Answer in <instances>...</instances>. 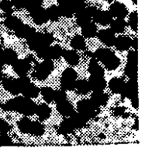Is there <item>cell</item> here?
Here are the masks:
<instances>
[{
    "label": "cell",
    "instance_id": "obj_40",
    "mask_svg": "<svg viewBox=\"0 0 159 159\" xmlns=\"http://www.w3.org/2000/svg\"><path fill=\"white\" fill-rule=\"evenodd\" d=\"M43 2V0H27L25 8L27 9L28 12H32L33 11L36 10L37 8L40 7V5L42 4Z\"/></svg>",
    "mask_w": 159,
    "mask_h": 159
},
{
    "label": "cell",
    "instance_id": "obj_30",
    "mask_svg": "<svg viewBox=\"0 0 159 159\" xmlns=\"http://www.w3.org/2000/svg\"><path fill=\"white\" fill-rule=\"evenodd\" d=\"M22 23H23L20 20V19H19L16 17H14V16H12L11 14L8 15L7 17L4 20L5 26L7 28H9V29L13 30V31H15Z\"/></svg>",
    "mask_w": 159,
    "mask_h": 159
},
{
    "label": "cell",
    "instance_id": "obj_13",
    "mask_svg": "<svg viewBox=\"0 0 159 159\" xmlns=\"http://www.w3.org/2000/svg\"><path fill=\"white\" fill-rule=\"evenodd\" d=\"M90 90L93 91H102L107 86V81L103 76H90L88 81Z\"/></svg>",
    "mask_w": 159,
    "mask_h": 159
},
{
    "label": "cell",
    "instance_id": "obj_35",
    "mask_svg": "<svg viewBox=\"0 0 159 159\" xmlns=\"http://www.w3.org/2000/svg\"><path fill=\"white\" fill-rule=\"evenodd\" d=\"M40 93L41 94L43 100H44L47 103H51L53 101H54V90H53L51 87H42V88L40 90Z\"/></svg>",
    "mask_w": 159,
    "mask_h": 159
},
{
    "label": "cell",
    "instance_id": "obj_57",
    "mask_svg": "<svg viewBox=\"0 0 159 159\" xmlns=\"http://www.w3.org/2000/svg\"><path fill=\"white\" fill-rule=\"evenodd\" d=\"M132 2H133L134 3V4H137V2H138V0H131Z\"/></svg>",
    "mask_w": 159,
    "mask_h": 159
},
{
    "label": "cell",
    "instance_id": "obj_34",
    "mask_svg": "<svg viewBox=\"0 0 159 159\" xmlns=\"http://www.w3.org/2000/svg\"><path fill=\"white\" fill-rule=\"evenodd\" d=\"M75 89H76L78 93L80 94H86L90 91L89 83L85 80H79L76 81Z\"/></svg>",
    "mask_w": 159,
    "mask_h": 159
},
{
    "label": "cell",
    "instance_id": "obj_36",
    "mask_svg": "<svg viewBox=\"0 0 159 159\" xmlns=\"http://www.w3.org/2000/svg\"><path fill=\"white\" fill-rule=\"evenodd\" d=\"M32 121L27 117L21 118L18 123V128L23 133H30Z\"/></svg>",
    "mask_w": 159,
    "mask_h": 159
},
{
    "label": "cell",
    "instance_id": "obj_31",
    "mask_svg": "<svg viewBox=\"0 0 159 159\" xmlns=\"http://www.w3.org/2000/svg\"><path fill=\"white\" fill-rule=\"evenodd\" d=\"M71 46L76 50H84L86 46L85 37L81 35H75L71 41Z\"/></svg>",
    "mask_w": 159,
    "mask_h": 159
},
{
    "label": "cell",
    "instance_id": "obj_21",
    "mask_svg": "<svg viewBox=\"0 0 159 159\" xmlns=\"http://www.w3.org/2000/svg\"><path fill=\"white\" fill-rule=\"evenodd\" d=\"M91 100L96 106L100 107L107 104L108 101V95L103 91H93L91 95Z\"/></svg>",
    "mask_w": 159,
    "mask_h": 159
},
{
    "label": "cell",
    "instance_id": "obj_6",
    "mask_svg": "<svg viewBox=\"0 0 159 159\" xmlns=\"http://www.w3.org/2000/svg\"><path fill=\"white\" fill-rule=\"evenodd\" d=\"M77 73L72 68H67L63 72L61 79V84L63 90H72L75 87L76 81H77Z\"/></svg>",
    "mask_w": 159,
    "mask_h": 159
},
{
    "label": "cell",
    "instance_id": "obj_38",
    "mask_svg": "<svg viewBox=\"0 0 159 159\" xmlns=\"http://www.w3.org/2000/svg\"><path fill=\"white\" fill-rule=\"evenodd\" d=\"M44 127L41 123H39V122H32L30 133L39 137V136L43 135L44 133Z\"/></svg>",
    "mask_w": 159,
    "mask_h": 159
},
{
    "label": "cell",
    "instance_id": "obj_12",
    "mask_svg": "<svg viewBox=\"0 0 159 159\" xmlns=\"http://www.w3.org/2000/svg\"><path fill=\"white\" fill-rule=\"evenodd\" d=\"M110 12L113 17L124 19L127 15V9L126 6L120 2H115L110 6Z\"/></svg>",
    "mask_w": 159,
    "mask_h": 159
},
{
    "label": "cell",
    "instance_id": "obj_48",
    "mask_svg": "<svg viewBox=\"0 0 159 159\" xmlns=\"http://www.w3.org/2000/svg\"><path fill=\"white\" fill-rule=\"evenodd\" d=\"M1 107L3 110L6 111V112H9V111H15L16 106H15V101H14V98L9 100L7 102L2 104Z\"/></svg>",
    "mask_w": 159,
    "mask_h": 159
},
{
    "label": "cell",
    "instance_id": "obj_50",
    "mask_svg": "<svg viewBox=\"0 0 159 159\" xmlns=\"http://www.w3.org/2000/svg\"><path fill=\"white\" fill-rule=\"evenodd\" d=\"M10 126L6 120L0 118V132L1 133H6L10 130Z\"/></svg>",
    "mask_w": 159,
    "mask_h": 159
},
{
    "label": "cell",
    "instance_id": "obj_39",
    "mask_svg": "<svg viewBox=\"0 0 159 159\" xmlns=\"http://www.w3.org/2000/svg\"><path fill=\"white\" fill-rule=\"evenodd\" d=\"M63 51L61 47L58 45L50 46V59H57L61 57L63 54Z\"/></svg>",
    "mask_w": 159,
    "mask_h": 159
},
{
    "label": "cell",
    "instance_id": "obj_8",
    "mask_svg": "<svg viewBox=\"0 0 159 159\" xmlns=\"http://www.w3.org/2000/svg\"><path fill=\"white\" fill-rule=\"evenodd\" d=\"M138 94V79H130V80L124 84L121 94L125 98L131 99Z\"/></svg>",
    "mask_w": 159,
    "mask_h": 159
},
{
    "label": "cell",
    "instance_id": "obj_37",
    "mask_svg": "<svg viewBox=\"0 0 159 159\" xmlns=\"http://www.w3.org/2000/svg\"><path fill=\"white\" fill-rule=\"evenodd\" d=\"M46 12L48 20H51V21H57L59 17H61L60 13H59L58 8H57V6H54V5L46 9Z\"/></svg>",
    "mask_w": 159,
    "mask_h": 159
},
{
    "label": "cell",
    "instance_id": "obj_17",
    "mask_svg": "<svg viewBox=\"0 0 159 159\" xmlns=\"http://www.w3.org/2000/svg\"><path fill=\"white\" fill-rule=\"evenodd\" d=\"M16 35L20 38H25L27 39L30 37L35 34L36 31L34 27L29 26L27 24H23L22 23L20 26H19L15 30Z\"/></svg>",
    "mask_w": 159,
    "mask_h": 159
},
{
    "label": "cell",
    "instance_id": "obj_1",
    "mask_svg": "<svg viewBox=\"0 0 159 159\" xmlns=\"http://www.w3.org/2000/svg\"><path fill=\"white\" fill-rule=\"evenodd\" d=\"M95 58L103 63L106 68L110 70H114L120 64L119 58L108 48H99L94 53Z\"/></svg>",
    "mask_w": 159,
    "mask_h": 159
},
{
    "label": "cell",
    "instance_id": "obj_29",
    "mask_svg": "<svg viewBox=\"0 0 159 159\" xmlns=\"http://www.w3.org/2000/svg\"><path fill=\"white\" fill-rule=\"evenodd\" d=\"M110 24L111 26L110 29L114 33H117V34L124 32L126 26H127L126 21L124 19L121 18H116L115 20H113Z\"/></svg>",
    "mask_w": 159,
    "mask_h": 159
},
{
    "label": "cell",
    "instance_id": "obj_33",
    "mask_svg": "<svg viewBox=\"0 0 159 159\" xmlns=\"http://www.w3.org/2000/svg\"><path fill=\"white\" fill-rule=\"evenodd\" d=\"M74 129H75L73 126V125L71 124V121H70L69 118H65L64 119L63 121L61 123L60 126H59V129H58V132L60 133L64 134H68V133H71L74 131Z\"/></svg>",
    "mask_w": 159,
    "mask_h": 159
},
{
    "label": "cell",
    "instance_id": "obj_11",
    "mask_svg": "<svg viewBox=\"0 0 159 159\" xmlns=\"http://www.w3.org/2000/svg\"><path fill=\"white\" fill-rule=\"evenodd\" d=\"M93 20L96 23H99L101 25H108L113 20V16L109 10H99L97 9L93 17Z\"/></svg>",
    "mask_w": 159,
    "mask_h": 159
},
{
    "label": "cell",
    "instance_id": "obj_2",
    "mask_svg": "<svg viewBox=\"0 0 159 159\" xmlns=\"http://www.w3.org/2000/svg\"><path fill=\"white\" fill-rule=\"evenodd\" d=\"M27 45L31 50L37 51L45 46H49L54 41V38L50 33H37L26 39Z\"/></svg>",
    "mask_w": 159,
    "mask_h": 159
},
{
    "label": "cell",
    "instance_id": "obj_56",
    "mask_svg": "<svg viewBox=\"0 0 159 159\" xmlns=\"http://www.w3.org/2000/svg\"><path fill=\"white\" fill-rule=\"evenodd\" d=\"M2 80V70H0V81Z\"/></svg>",
    "mask_w": 159,
    "mask_h": 159
},
{
    "label": "cell",
    "instance_id": "obj_47",
    "mask_svg": "<svg viewBox=\"0 0 159 159\" xmlns=\"http://www.w3.org/2000/svg\"><path fill=\"white\" fill-rule=\"evenodd\" d=\"M17 83H18V85L20 87V93H21L22 90L29 83H30V80L29 79V77H27L26 76H20L18 79H16Z\"/></svg>",
    "mask_w": 159,
    "mask_h": 159
},
{
    "label": "cell",
    "instance_id": "obj_60",
    "mask_svg": "<svg viewBox=\"0 0 159 159\" xmlns=\"http://www.w3.org/2000/svg\"><path fill=\"white\" fill-rule=\"evenodd\" d=\"M0 51H1V46H0Z\"/></svg>",
    "mask_w": 159,
    "mask_h": 159
},
{
    "label": "cell",
    "instance_id": "obj_41",
    "mask_svg": "<svg viewBox=\"0 0 159 159\" xmlns=\"http://www.w3.org/2000/svg\"><path fill=\"white\" fill-rule=\"evenodd\" d=\"M12 2L9 1V0H2L0 2V9L3 11L4 12H6L7 15L12 13L13 12V9H12Z\"/></svg>",
    "mask_w": 159,
    "mask_h": 159
},
{
    "label": "cell",
    "instance_id": "obj_16",
    "mask_svg": "<svg viewBox=\"0 0 159 159\" xmlns=\"http://www.w3.org/2000/svg\"><path fill=\"white\" fill-rule=\"evenodd\" d=\"M30 15L34 23L37 25L43 24L48 21L46 9L42 7H39L36 10L33 11L32 12H30Z\"/></svg>",
    "mask_w": 159,
    "mask_h": 159
},
{
    "label": "cell",
    "instance_id": "obj_9",
    "mask_svg": "<svg viewBox=\"0 0 159 159\" xmlns=\"http://www.w3.org/2000/svg\"><path fill=\"white\" fill-rule=\"evenodd\" d=\"M30 62L27 59H17L16 62L12 65L14 72L20 76H26L29 70H30Z\"/></svg>",
    "mask_w": 159,
    "mask_h": 159
},
{
    "label": "cell",
    "instance_id": "obj_46",
    "mask_svg": "<svg viewBox=\"0 0 159 159\" xmlns=\"http://www.w3.org/2000/svg\"><path fill=\"white\" fill-rule=\"evenodd\" d=\"M10 145H12V139L6 133L0 134V147L10 146Z\"/></svg>",
    "mask_w": 159,
    "mask_h": 159
},
{
    "label": "cell",
    "instance_id": "obj_43",
    "mask_svg": "<svg viewBox=\"0 0 159 159\" xmlns=\"http://www.w3.org/2000/svg\"><path fill=\"white\" fill-rule=\"evenodd\" d=\"M129 25L133 31H138V16L137 12H133L129 17Z\"/></svg>",
    "mask_w": 159,
    "mask_h": 159
},
{
    "label": "cell",
    "instance_id": "obj_53",
    "mask_svg": "<svg viewBox=\"0 0 159 159\" xmlns=\"http://www.w3.org/2000/svg\"><path fill=\"white\" fill-rule=\"evenodd\" d=\"M125 112V108L123 107H118L114 109V113L116 115H122Z\"/></svg>",
    "mask_w": 159,
    "mask_h": 159
},
{
    "label": "cell",
    "instance_id": "obj_55",
    "mask_svg": "<svg viewBox=\"0 0 159 159\" xmlns=\"http://www.w3.org/2000/svg\"><path fill=\"white\" fill-rule=\"evenodd\" d=\"M3 65H4V62H3V61H2V58L0 57V70H2V69Z\"/></svg>",
    "mask_w": 159,
    "mask_h": 159
},
{
    "label": "cell",
    "instance_id": "obj_19",
    "mask_svg": "<svg viewBox=\"0 0 159 159\" xmlns=\"http://www.w3.org/2000/svg\"><path fill=\"white\" fill-rule=\"evenodd\" d=\"M58 3L59 5L57 6V8H58L61 17H68V18L72 17L75 12L69 0H65V1H62Z\"/></svg>",
    "mask_w": 159,
    "mask_h": 159
},
{
    "label": "cell",
    "instance_id": "obj_51",
    "mask_svg": "<svg viewBox=\"0 0 159 159\" xmlns=\"http://www.w3.org/2000/svg\"><path fill=\"white\" fill-rule=\"evenodd\" d=\"M27 0H12V6H15L17 9H22L25 8Z\"/></svg>",
    "mask_w": 159,
    "mask_h": 159
},
{
    "label": "cell",
    "instance_id": "obj_20",
    "mask_svg": "<svg viewBox=\"0 0 159 159\" xmlns=\"http://www.w3.org/2000/svg\"><path fill=\"white\" fill-rule=\"evenodd\" d=\"M132 40L130 37L127 36H119L116 37L114 45L116 48L120 51H127L131 47Z\"/></svg>",
    "mask_w": 159,
    "mask_h": 159
},
{
    "label": "cell",
    "instance_id": "obj_28",
    "mask_svg": "<svg viewBox=\"0 0 159 159\" xmlns=\"http://www.w3.org/2000/svg\"><path fill=\"white\" fill-rule=\"evenodd\" d=\"M35 113L41 121H44L51 116V108L47 104H41L37 106Z\"/></svg>",
    "mask_w": 159,
    "mask_h": 159
},
{
    "label": "cell",
    "instance_id": "obj_59",
    "mask_svg": "<svg viewBox=\"0 0 159 159\" xmlns=\"http://www.w3.org/2000/svg\"><path fill=\"white\" fill-rule=\"evenodd\" d=\"M105 1H107V2H110V1H112V0H105Z\"/></svg>",
    "mask_w": 159,
    "mask_h": 159
},
{
    "label": "cell",
    "instance_id": "obj_26",
    "mask_svg": "<svg viewBox=\"0 0 159 159\" xmlns=\"http://www.w3.org/2000/svg\"><path fill=\"white\" fill-rule=\"evenodd\" d=\"M62 56L71 65H76L79 62V55L74 50H64Z\"/></svg>",
    "mask_w": 159,
    "mask_h": 159
},
{
    "label": "cell",
    "instance_id": "obj_25",
    "mask_svg": "<svg viewBox=\"0 0 159 159\" xmlns=\"http://www.w3.org/2000/svg\"><path fill=\"white\" fill-rule=\"evenodd\" d=\"M21 93L26 98H36L40 94V89L30 82L22 90Z\"/></svg>",
    "mask_w": 159,
    "mask_h": 159
},
{
    "label": "cell",
    "instance_id": "obj_3",
    "mask_svg": "<svg viewBox=\"0 0 159 159\" xmlns=\"http://www.w3.org/2000/svg\"><path fill=\"white\" fill-rule=\"evenodd\" d=\"M14 101L16 105L15 111L26 116L35 114L37 105L33 101L32 98H26V97H16L14 98Z\"/></svg>",
    "mask_w": 159,
    "mask_h": 159
},
{
    "label": "cell",
    "instance_id": "obj_4",
    "mask_svg": "<svg viewBox=\"0 0 159 159\" xmlns=\"http://www.w3.org/2000/svg\"><path fill=\"white\" fill-rule=\"evenodd\" d=\"M78 111L88 119L94 118L99 112V107L96 106L91 100L83 99L78 103Z\"/></svg>",
    "mask_w": 159,
    "mask_h": 159
},
{
    "label": "cell",
    "instance_id": "obj_7",
    "mask_svg": "<svg viewBox=\"0 0 159 159\" xmlns=\"http://www.w3.org/2000/svg\"><path fill=\"white\" fill-rule=\"evenodd\" d=\"M97 11V9L94 6H85L84 9H81L79 12H75L76 15V23L79 26H82L83 25L86 24L87 23L91 21L95 12Z\"/></svg>",
    "mask_w": 159,
    "mask_h": 159
},
{
    "label": "cell",
    "instance_id": "obj_49",
    "mask_svg": "<svg viewBox=\"0 0 159 159\" xmlns=\"http://www.w3.org/2000/svg\"><path fill=\"white\" fill-rule=\"evenodd\" d=\"M127 60L128 62H132V63L138 64V51L137 50H133V51H130L127 55Z\"/></svg>",
    "mask_w": 159,
    "mask_h": 159
},
{
    "label": "cell",
    "instance_id": "obj_18",
    "mask_svg": "<svg viewBox=\"0 0 159 159\" xmlns=\"http://www.w3.org/2000/svg\"><path fill=\"white\" fill-rule=\"evenodd\" d=\"M75 129H81L86 125L88 118L79 112H73L68 118Z\"/></svg>",
    "mask_w": 159,
    "mask_h": 159
},
{
    "label": "cell",
    "instance_id": "obj_14",
    "mask_svg": "<svg viewBox=\"0 0 159 159\" xmlns=\"http://www.w3.org/2000/svg\"><path fill=\"white\" fill-rule=\"evenodd\" d=\"M2 86L4 89L7 91L10 92L12 94L16 95L20 93V89L18 85L16 79L12 78H2Z\"/></svg>",
    "mask_w": 159,
    "mask_h": 159
},
{
    "label": "cell",
    "instance_id": "obj_27",
    "mask_svg": "<svg viewBox=\"0 0 159 159\" xmlns=\"http://www.w3.org/2000/svg\"><path fill=\"white\" fill-rule=\"evenodd\" d=\"M124 79L120 77H114L111 79L109 83V87L111 91L114 94H121L123 89H124Z\"/></svg>",
    "mask_w": 159,
    "mask_h": 159
},
{
    "label": "cell",
    "instance_id": "obj_23",
    "mask_svg": "<svg viewBox=\"0 0 159 159\" xmlns=\"http://www.w3.org/2000/svg\"><path fill=\"white\" fill-rule=\"evenodd\" d=\"M89 73L91 76H104V70L100 65L97 62L96 58H93L91 62H89L88 68Z\"/></svg>",
    "mask_w": 159,
    "mask_h": 159
},
{
    "label": "cell",
    "instance_id": "obj_45",
    "mask_svg": "<svg viewBox=\"0 0 159 159\" xmlns=\"http://www.w3.org/2000/svg\"><path fill=\"white\" fill-rule=\"evenodd\" d=\"M50 46H45L43 48H40V50L37 51V55L40 58L43 59H50Z\"/></svg>",
    "mask_w": 159,
    "mask_h": 159
},
{
    "label": "cell",
    "instance_id": "obj_15",
    "mask_svg": "<svg viewBox=\"0 0 159 159\" xmlns=\"http://www.w3.org/2000/svg\"><path fill=\"white\" fill-rule=\"evenodd\" d=\"M0 57L2 59L4 64L12 65L18 59V55H17L16 52L10 48H6L2 51H0Z\"/></svg>",
    "mask_w": 159,
    "mask_h": 159
},
{
    "label": "cell",
    "instance_id": "obj_24",
    "mask_svg": "<svg viewBox=\"0 0 159 159\" xmlns=\"http://www.w3.org/2000/svg\"><path fill=\"white\" fill-rule=\"evenodd\" d=\"M81 27H82V36L84 37L90 38V37H95L97 34V26H96V23L93 22H89Z\"/></svg>",
    "mask_w": 159,
    "mask_h": 159
},
{
    "label": "cell",
    "instance_id": "obj_52",
    "mask_svg": "<svg viewBox=\"0 0 159 159\" xmlns=\"http://www.w3.org/2000/svg\"><path fill=\"white\" fill-rule=\"evenodd\" d=\"M131 104L132 106L135 108H138V106H139V99H138V94L134 96V98H132L131 99Z\"/></svg>",
    "mask_w": 159,
    "mask_h": 159
},
{
    "label": "cell",
    "instance_id": "obj_58",
    "mask_svg": "<svg viewBox=\"0 0 159 159\" xmlns=\"http://www.w3.org/2000/svg\"><path fill=\"white\" fill-rule=\"evenodd\" d=\"M62 1H65V0H57V2H62Z\"/></svg>",
    "mask_w": 159,
    "mask_h": 159
},
{
    "label": "cell",
    "instance_id": "obj_22",
    "mask_svg": "<svg viewBox=\"0 0 159 159\" xmlns=\"http://www.w3.org/2000/svg\"><path fill=\"white\" fill-rule=\"evenodd\" d=\"M57 110L63 116H70L74 112L72 104L67 100L57 103Z\"/></svg>",
    "mask_w": 159,
    "mask_h": 159
},
{
    "label": "cell",
    "instance_id": "obj_54",
    "mask_svg": "<svg viewBox=\"0 0 159 159\" xmlns=\"http://www.w3.org/2000/svg\"><path fill=\"white\" fill-rule=\"evenodd\" d=\"M131 47H133L134 50H138V37H135L134 39L132 40L131 42Z\"/></svg>",
    "mask_w": 159,
    "mask_h": 159
},
{
    "label": "cell",
    "instance_id": "obj_10",
    "mask_svg": "<svg viewBox=\"0 0 159 159\" xmlns=\"http://www.w3.org/2000/svg\"><path fill=\"white\" fill-rule=\"evenodd\" d=\"M97 36L99 41L107 46H113L114 45L116 36H115V33L110 28L99 31Z\"/></svg>",
    "mask_w": 159,
    "mask_h": 159
},
{
    "label": "cell",
    "instance_id": "obj_32",
    "mask_svg": "<svg viewBox=\"0 0 159 159\" xmlns=\"http://www.w3.org/2000/svg\"><path fill=\"white\" fill-rule=\"evenodd\" d=\"M124 72L130 79H138V64L127 62Z\"/></svg>",
    "mask_w": 159,
    "mask_h": 159
},
{
    "label": "cell",
    "instance_id": "obj_5",
    "mask_svg": "<svg viewBox=\"0 0 159 159\" xmlns=\"http://www.w3.org/2000/svg\"><path fill=\"white\" fill-rule=\"evenodd\" d=\"M54 68V63L51 59H44L41 63L37 64L33 73V76L39 80H43L49 76Z\"/></svg>",
    "mask_w": 159,
    "mask_h": 159
},
{
    "label": "cell",
    "instance_id": "obj_42",
    "mask_svg": "<svg viewBox=\"0 0 159 159\" xmlns=\"http://www.w3.org/2000/svg\"><path fill=\"white\" fill-rule=\"evenodd\" d=\"M85 1L86 0H69L75 13L80 11L81 9H84L86 6H85Z\"/></svg>",
    "mask_w": 159,
    "mask_h": 159
},
{
    "label": "cell",
    "instance_id": "obj_44",
    "mask_svg": "<svg viewBox=\"0 0 159 159\" xmlns=\"http://www.w3.org/2000/svg\"><path fill=\"white\" fill-rule=\"evenodd\" d=\"M67 100V94L65 93V90H57L54 91V101L56 103L61 102V101Z\"/></svg>",
    "mask_w": 159,
    "mask_h": 159
}]
</instances>
